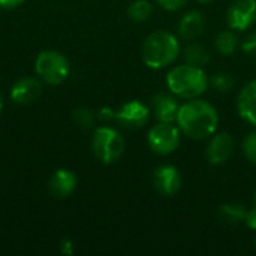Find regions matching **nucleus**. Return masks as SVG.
I'll use <instances>...</instances> for the list:
<instances>
[{
    "instance_id": "obj_7",
    "label": "nucleus",
    "mask_w": 256,
    "mask_h": 256,
    "mask_svg": "<svg viewBox=\"0 0 256 256\" xmlns=\"http://www.w3.org/2000/svg\"><path fill=\"white\" fill-rule=\"evenodd\" d=\"M152 108L141 100H129L116 111L117 123L128 130L142 129L150 120Z\"/></svg>"
},
{
    "instance_id": "obj_22",
    "label": "nucleus",
    "mask_w": 256,
    "mask_h": 256,
    "mask_svg": "<svg viewBox=\"0 0 256 256\" xmlns=\"http://www.w3.org/2000/svg\"><path fill=\"white\" fill-rule=\"evenodd\" d=\"M240 48H242L243 52H246L248 56L256 57V32H250V33L240 42Z\"/></svg>"
},
{
    "instance_id": "obj_31",
    "label": "nucleus",
    "mask_w": 256,
    "mask_h": 256,
    "mask_svg": "<svg viewBox=\"0 0 256 256\" xmlns=\"http://www.w3.org/2000/svg\"><path fill=\"white\" fill-rule=\"evenodd\" d=\"M255 244H256V240H255Z\"/></svg>"
},
{
    "instance_id": "obj_15",
    "label": "nucleus",
    "mask_w": 256,
    "mask_h": 256,
    "mask_svg": "<svg viewBox=\"0 0 256 256\" xmlns=\"http://www.w3.org/2000/svg\"><path fill=\"white\" fill-rule=\"evenodd\" d=\"M75 188H76V176L70 170H57L48 182L50 194L58 200H64L70 196Z\"/></svg>"
},
{
    "instance_id": "obj_12",
    "label": "nucleus",
    "mask_w": 256,
    "mask_h": 256,
    "mask_svg": "<svg viewBox=\"0 0 256 256\" xmlns=\"http://www.w3.org/2000/svg\"><path fill=\"white\" fill-rule=\"evenodd\" d=\"M206 28V16L201 10L192 9L182 15L177 24V33L183 40L198 39Z\"/></svg>"
},
{
    "instance_id": "obj_17",
    "label": "nucleus",
    "mask_w": 256,
    "mask_h": 256,
    "mask_svg": "<svg viewBox=\"0 0 256 256\" xmlns=\"http://www.w3.org/2000/svg\"><path fill=\"white\" fill-rule=\"evenodd\" d=\"M240 46V39L236 30H222L214 38V48L222 56H232Z\"/></svg>"
},
{
    "instance_id": "obj_5",
    "label": "nucleus",
    "mask_w": 256,
    "mask_h": 256,
    "mask_svg": "<svg viewBox=\"0 0 256 256\" xmlns=\"http://www.w3.org/2000/svg\"><path fill=\"white\" fill-rule=\"evenodd\" d=\"M36 74L50 86H58L69 76V62L68 58L54 50H46L39 52L34 62Z\"/></svg>"
},
{
    "instance_id": "obj_4",
    "label": "nucleus",
    "mask_w": 256,
    "mask_h": 256,
    "mask_svg": "<svg viewBox=\"0 0 256 256\" xmlns=\"http://www.w3.org/2000/svg\"><path fill=\"white\" fill-rule=\"evenodd\" d=\"M126 148L123 135L110 126H100L94 130L92 138V150L96 159L105 165L117 162Z\"/></svg>"
},
{
    "instance_id": "obj_13",
    "label": "nucleus",
    "mask_w": 256,
    "mask_h": 256,
    "mask_svg": "<svg viewBox=\"0 0 256 256\" xmlns=\"http://www.w3.org/2000/svg\"><path fill=\"white\" fill-rule=\"evenodd\" d=\"M237 111L246 123L256 128V78L250 80L238 92Z\"/></svg>"
},
{
    "instance_id": "obj_11",
    "label": "nucleus",
    "mask_w": 256,
    "mask_h": 256,
    "mask_svg": "<svg viewBox=\"0 0 256 256\" xmlns=\"http://www.w3.org/2000/svg\"><path fill=\"white\" fill-rule=\"evenodd\" d=\"M152 112L156 117L158 122H166V123H176L177 112L180 108V104L177 100V96H174L171 92H158L152 98Z\"/></svg>"
},
{
    "instance_id": "obj_6",
    "label": "nucleus",
    "mask_w": 256,
    "mask_h": 256,
    "mask_svg": "<svg viewBox=\"0 0 256 256\" xmlns=\"http://www.w3.org/2000/svg\"><path fill=\"white\" fill-rule=\"evenodd\" d=\"M182 142V132L177 124L158 122L148 129L147 144L148 148L158 156L172 154Z\"/></svg>"
},
{
    "instance_id": "obj_10",
    "label": "nucleus",
    "mask_w": 256,
    "mask_h": 256,
    "mask_svg": "<svg viewBox=\"0 0 256 256\" xmlns=\"http://www.w3.org/2000/svg\"><path fill=\"white\" fill-rule=\"evenodd\" d=\"M153 186L156 192L162 196H172L182 189V174L180 171L171 165V164H164L159 165L152 176Z\"/></svg>"
},
{
    "instance_id": "obj_20",
    "label": "nucleus",
    "mask_w": 256,
    "mask_h": 256,
    "mask_svg": "<svg viewBox=\"0 0 256 256\" xmlns=\"http://www.w3.org/2000/svg\"><path fill=\"white\" fill-rule=\"evenodd\" d=\"M208 86L218 93H230L236 86V80L228 72H216L208 78Z\"/></svg>"
},
{
    "instance_id": "obj_28",
    "label": "nucleus",
    "mask_w": 256,
    "mask_h": 256,
    "mask_svg": "<svg viewBox=\"0 0 256 256\" xmlns=\"http://www.w3.org/2000/svg\"><path fill=\"white\" fill-rule=\"evenodd\" d=\"M2 110H3V99H2V94H0V112H2Z\"/></svg>"
},
{
    "instance_id": "obj_3",
    "label": "nucleus",
    "mask_w": 256,
    "mask_h": 256,
    "mask_svg": "<svg viewBox=\"0 0 256 256\" xmlns=\"http://www.w3.org/2000/svg\"><path fill=\"white\" fill-rule=\"evenodd\" d=\"M168 90L180 99L201 98L208 88V75L204 68L192 66L188 63L177 64L166 74Z\"/></svg>"
},
{
    "instance_id": "obj_24",
    "label": "nucleus",
    "mask_w": 256,
    "mask_h": 256,
    "mask_svg": "<svg viewBox=\"0 0 256 256\" xmlns=\"http://www.w3.org/2000/svg\"><path fill=\"white\" fill-rule=\"evenodd\" d=\"M156 3L164 8L165 10H170V12H176L182 8L186 6L188 0H156Z\"/></svg>"
},
{
    "instance_id": "obj_16",
    "label": "nucleus",
    "mask_w": 256,
    "mask_h": 256,
    "mask_svg": "<svg viewBox=\"0 0 256 256\" xmlns=\"http://www.w3.org/2000/svg\"><path fill=\"white\" fill-rule=\"evenodd\" d=\"M182 56H183L184 63L192 64V66H198V68H204L210 62L208 50L204 45L196 44V42H192V44L186 45L184 50L182 51Z\"/></svg>"
},
{
    "instance_id": "obj_14",
    "label": "nucleus",
    "mask_w": 256,
    "mask_h": 256,
    "mask_svg": "<svg viewBox=\"0 0 256 256\" xmlns=\"http://www.w3.org/2000/svg\"><path fill=\"white\" fill-rule=\"evenodd\" d=\"M42 93V86L36 78L26 76L18 80L10 90V98L15 104L20 105H27L34 102Z\"/></svg>"
},
{
    "instance_id": "obj_2",
    "label": "nucleus",
    "mask_w": 256,
    "mask_h": 256,
    "mask_svg": "<svg viewBox=\"0 0 256 256\" xmlns=\"http://www.w3.org/2000/svg\"><path fill=\"white\" fill-rule=\"evenodd\" d=\"M182 54V45L176 34L168 30L150 33L141 46V57L147 68L160 70L171 66Z\"/></svg>"
},
{
    "instance_id": "obj_29",
    "label": "nucleus",
    "mask_w": 256,
    "mask_h": 256,
    "mask_svg": "<svg viewBox=\"0 0 256 256\" xmlns=\"http://www.w3.org/2000/svg\"><path fill=\"white\" fill-rule=\"evenodd\" d=\"M196 2H200V3H210V2H213V0H196Z\"/></svg>"
},
{
    "instance_id": "obj_1",
    "label": "nucleus",
    "mask_w": 256,
    "mask_h": 256,
    "mask_svg": "<svg viewBox=\"0 0 256 256\" xmlns=\"http://www.w3.org/2000/svg\"><path fill=\"white\" fill-rule=\"evenodd\" d=\"M176 124L184 136L190 140H206L218 132L219 112L206 99H189L180 105Z\"/></svg>"
},
{
    "instance_id": "obj_23",
    "label": "nucleus",
    "mask_w": 256,
    "mask_h": 256,
    "mask_svg": "<svg viewBox=\"0 0 256 256\" xmlns=\"http://www.w3.org/2000/svg\"><path fill=\"white\" fill-rule=\"evenodd\" d=\"M75 122L81 128H92L94 122V116L90 110H78L75 111Z\"/></svg>"
},
{
    "instance_id": "obj_30",
    "label": "nucleus",
    "mask_w": 256,
    "mask_h": 256,
    "mask_svg": "<svg viewBox=\"0 0 256 256\" xmlns=\"http://www.w3.org/2000/svg\"><path fill=\"white\" fill-rule=\"evenodd\" d=\"M254 202H255V206H256V192H255V195H254Z\"/></svg>"
},
{
    "instance_id": "obj_8",
    "label": "nucleus",
    "mask_w": 256,
    "mask_h": 256,
    "mask_svg": "<svg viewBox=\"0 0 256 256\" xmlns=\"http://www.w3.org/2000/svg\"><path fill=\"white\" fill-rule=\"evenodd\" d=\"M228 27L244 32L256 22V0H236L226 12Z\"/></svg>"
},
{
    "instance_id": "obj_19",
    "label": "nucleus",
    "mask_w": 256,
    "mask_h": 256,
    "mask_svg": "<svg viewBox=\"0 0 256 256\" xmlns=\"http://www.w3.org/2000/svg\"><path fill=\"white\" fill-rule=\"evenodd\" d=\"M153 14V4L148 0H134L128 6V16L135 22L147 21Z\"/></svg>"
},
{
    "instance_id": "obj_9",
    "label": "nucleus",
    "mask_w": 256,
    "mask_h": 256,
    "mask_svg": "<svg viewBox=\"0 0 256 256\" xmlns=\"http://www.w3.org/2000/svg\"><path fill=\"white\" fill-rule=\"evenodd\" d=\"M236 142L231 134L228 132H214L207 144L206 148V158L208 164L218 166L226 164L231 156L234 154Z\"/></svg>"
},
{
    "instance_id": "obj_26",
    "label": "nucleus",
    "mask_w": 256,
    "mask_h": 256,
    "mask_svg": "<svg viewBox=\"0 0 256 256\" xmlns=\"http://www.w3.org/2000/svg\"><path fill=\"white\" fill-rule=\"evenodd\" d=\"M98 118L100 122H111L112 118H116V111H112L111 108H100L98 112Z\"/></svg>"
},
{
    "instance_id": "obj_21",
    "label": "nucleus",
    "mask_w": 256,
    "mask_h": 256,
    "mask_svg": "<svg viewBox=\"0 0 256 256\" xmlns=\"http://www.w3.org/2000/svg\"><path fill=\"white\" fill-rule=\"evenodd\" d=\"M242 148H243L244 158H246L250 164L256 165V130L249 132V134L244 136L243 144H242Z\"/></svg>"
},
{
    "instance_id": "obj_25",
    "label": "nucleus",
    "mask_w": 256,
    "mask_h": 256,
    "mask_svg": "<svg viewBox=\"0 0 256 256\" xmlns=\"http://www.w3.org/2000/svg\"><path fill=\"white\" fill-rule=\"evenodd\" d=\"M244 224L249 230L256 231V206H254L252 208H248L246 212V218H244Z\"/></svg>"
},
{
    "instance_id": "obj_27",
    "label": "nucleus",
    "mask_w": 256,
    "mask_h": 256,
    "mask_svg": "<svg viewBox=\"0 0 256 256\" xmlns=\"http://www.w3.org/2000/svg\"><path fill=\"white\" fill-rule=\"evenodd\" d=\"M22 3H24V0H0V8L2 9H14Z\"/></svg>"
},
{
    "instance_id": "obj_18",
    "label": "nucleus",
    "mask_w": 256,
    "mask_h": 256,
    "mask_svg": "<svg viewBox=\"0 0 256 256\" xmlns=\"http://www.w3.org/2000/svg\"><path fill=\"white\" fill-rule=\"evenodd\" d=\"M246 212H248V207H244L243 204L228 202L219 207V218L226 225H240L244 222Z\"/></svg>"
}]
</instances>
